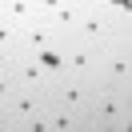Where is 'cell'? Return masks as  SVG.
<instances>
[{"mask_svg": "<svg viewBox=\"0 0 132 132\" xmlns=\"http://www.w3.org/2000/svg\"><path fill=\"white\" fill-rule=\"evenodd\" d=\"M36 112H44V88H24V84H20V88L4 100L8 124H24V120H32Z\"/></svg>", "mask_w": 132, "mask_h": 132, "instance_id": "4", "label": "cell"}, {"mask_svg": "<svg viewBox=\"0 0 132 132\" xmlns=\"http://www.w3.org/2000/svg\"><path fill=\"white\" fill-rule=\"evenodd\" d=\"M60 52H64V72L68 76L96 80V68H100V48L96 44H84L76 36H68V40H60Z\"/></svg>", "mask_w": 132, "mask_h": 132, "instance_id": "3", "label": "cell"}, {"mask_svg": "<svg viewBox=\"0 0 132 132\" xmlns=\"http://www.w3.org/2000/svg\"><path fill=\"white\" fill-rule=\"evenodd\" d=\"M0 44H8V48L20 44V28L12 24V20H4V16H0Z\"/></svg>", "mask_w": 132, "mask_h": 132, "instance_id": "8", "label": "cell"}, {"mask_svg": "<svg viewBox=\"0 0 132 132\" xmlns=\"http://www.w3.org/2000/svg\"><path fill=\"white\" fill-rule=\"evenodd\" d=\"M16 52H20V44H16V48H8V44H0V72L16 64Z\"/></svg>", "mask_w": 132, "mask_h": 132, "instance_id": "9", "label": "cell"}, {"mask_svg": "<svg viewBox=\"0 0 132 132\" xmlns=\"http://www.w3.org/2000/svg\"><path fill=\"white\" fill-rule=\"evenodd\" d=\"M88 120L100 128H128V104H124V88L116 84H96L88 100Z\"/></svg>", "mask_w": 132, "mask_h": 132, "instance_id": "1", "label": "cell"}, {"mask_svg": "<svg viewBox=\"0 0 132 132\" xmlns=\"http://www.w3.org/2000/svg\"><path fill=\"white\" fill-rule=\"evenodd\" d=\"M28 56L44 68V76H64V52H60V44H44V48L28 52Z\"/></svg>", "mask_w": 132, "mask_h": 132, "instance_id": "6", "label": "cell"}, {"mask_svg": "<svg viewBox=\"0 0 132 132\" xmlns=\"http://www.w3.org/2000/svg\"><path fill=\"white\" fill-rule=\"evenodd\" d=\"M0 128H8V116H4V104H0Z\"/></svg>", "mask_w": 132, "mask_h": 132, "instance_id": "11", "label": "cell"}, {"mask_svg": "<svg viewBox=\"0 0 132 132\" xmlns=\"http://www.w3.org/2000/svg\"><path fill=\"white\" fill-rule=\"evenodd\" d=\"M0 16L12 20L16 28H24V24L36 20V4H32V0H0Z\"/></svg>", "mask_w": 132, "mask_h": 132, "instance_id": "5", "label": "cell"}, {"mask_svg": "<svg viewBox=\"0 0 132 132\" xmlns=\"http://www.w3.org/2000/svg\"><path fill=\"white\" fill-rule=\"evenodd\" d=\"M100 8H108V12H124L128 16V8H132V0H96Z\"/></svg>", "mask_w": 132, "mask_h": 132, "instance_id": "10", "label": "cell"}, {"mask_svg": "<svg viewBox=\"0 0 132 132\" xmlns=\"http://www.w3.org/2000/svg\"><path fill=\"white\" fill-rule=\"evenodd\" d=\"M92 88L96 80H84V76H48L44 84V104H56V108H68V112H84L92 100Z\"/></svg>", "mask_w": 132, "mask_h": 132, "instance_id": "2", "label": "cell"}, {"mask_svg": "<svg viewBox=\"0 0 132 132\" xmlns=\"http://www.w3.org/2000/svg\"><path fill=\"white\" fill-rule=\"evenodd\" d=\"M16 88H20L16 72H12V68H4V72H0V104H4V100H8V96H12Z\"/></svg>", "mask_w": 132, "mask_h": 132, "instance_id": "7", "label": "cell"}]
</instances>
